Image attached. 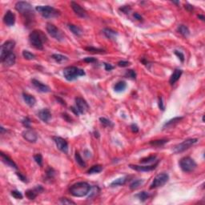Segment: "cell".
I'll return each mask as SVG.
<instances>
[{"instance_id": "obj_40", "label": "cell", "mask_w": 205, "mask_h": 205, "mask_svg": "<svg viewBox=\"0 0 205 205\" xmlns=\"http://www.w3.org/2000/svg\"><path fill=\"white\" fill-rule=\"evenodd\" d=\"M125 75L128 78L129 77L131 79H135L136 78V73H135V72L134 70H128L126 72V73H125Z\"/></svg>"}, {"instance_id": "obj_47", "label": "cell", "mask_w": 205, "mask_h": 205, "mask_svg": "<svg viewBox=\"0 0 205 205\" xmlns=\"http://www.w3.org/2000/svg\"><path fill=\"white\" fill-rule=\"evenodd\" d=\"M131 62H128V61H119L118 62L119 67H128L130 65Z\"/></svg>"}, {"instance_id": "obj_58", "label": "cell", "mask_w": 205, "mask_h": 205, "mask_svg": "<svg viewBox=\"0 0 205 205\" xmlns=\"http://www.w3.org/2000/svg\"><path fill=\"white\" fill-rule=\"evenodd\" d=\"M173 3H176V4H179L180 3V2H172Z\"/></svg>"}, {"instance_id": "obj_34", "label": "cell", "mask_w": 205, "mask_h": 205, "mask_svg": "<svg viewBox=\"0 0 205 205\" xmlns=\"http://www.w3.org/2000/svg\"><path fill=\"white\" fill-rule=\"evenodd\" d=\"M143 180H135V181H133V182L130 184V188L131 190L136 189V188H138L139 187L141 186V185L143 184Z\"/></svg>"}, {"instance_id": "obj_28", "label": "cell", "mask_w": 205, "mask_h": 205, "mask_svg": "<svg viewBox=\"0 0 205 205\" xmlns=\"http://www.w3.org/2000/svg\"><path fill=\"white\" fill-rule=\"evenodd\" d=\"M128 180V178L127 177H121L119 178V179H116L113 182H112L111 183V186L112 187H115V186H121V185H124L126 183Z\"/></svg>"}, {"instance_id": "obj_4", "label": "cell", "mask_w": 205, "mask_h": 205, "mask_svg": "<svg viewBox=\"0 0 205 205\" xmlns=\"http://www.w3.org/2000/svg\"><path fill=\"white\" fill-rule=\"evenodd\" d=\"M35 9L45 19L55 18L60 15V12L58 10L55 9L54 7L50 6H38Z\"/></svg>"}, {"instance_id": "obj_5", "label": "cell", "mask_w": 205, "mask_h": 205, "mask_svg": "<svg viewBox=\"0 0 205 205\" xmlns=\"http://www.w3.org/2000/svg\"><path fill=\"white\" fill-rule=\"evenodd\" d=\"M196 163L191 157H184L180 159V167L184 172H191L196 169Z\"/></svg>"}, {"instance_id": "obj_48", "label": "cell", "mask_w": 205, "mask_h": 205, "mask_svg": "<svg viewBox=\"0 0 205 205\" xmlns=\"http://www.w3.org/2000/svg\"><path fill=\"white\" fill-rule=\"evenodd\" d=\"M159 107L161 109L162 111H164L165 107L164 105V102H163V98L161 96L159 98Z\"/></svg>"}, {"instance_id": "obj_12", "label": "cell", "mask_w": 205, "mask_h": 205, "mask_svg": "<svg viewBox=\"0 0 205 205\" xmlns=\"http://www.w3.org/2000/svg\"><path fill=\"white\" fill-rule=\"evenodd\" d=\"M53 139H54V141H55L58 149L60 150L62 152L66 153V154L68 152V143L64 139H62V137L58 136L54 137Z\"/></svg>"}, {"instance_id": "obj_39", "label": "cell", "mask_w": 205, "mask_h": 205, "mask_svg": "<svg viewBox=\"0 0 205 205\" xmlns=\"http://www.w3.org/2000/svg\"><path fill=\"white\" fill-rule=\"evenodd\" d=\"M100 120L101 122V124L102 125H104L105 127H112L113 126V124L109 119H107L101 117V118H100Z\"/></svg>"}, {"instance_id": "obj_37", "label": "cell", "mask_w": 205, "mask_h": 205, "mask_svg": "<svg viewBox=\"0 0 205 205\" xmlns=\"http://www.w3.org/2000/svg\"><path fill=\"white\" fill-rule=\"evenodd\" d=\"M22 56H23L26 59H27V60H32V59H34V58H35L34 54H32V53L30 52V51L26 50H24L22 51Z\"/></svg>"}, {"instance_id": "obj_20", "label": "cell", "mask_w": 205, "mask_h": 205, "mask_svg": "<svg viewBox=\"0 0 205 205\" xmlns=\"http://www.w3.org/2000/svg\"><path fill=\"white\" fill-rule=\"evenodd\" d=\"M16 60V56L14 53H11L8 55L6 56L5 59H3V61H2V62L3 63V65L5 67H11L15 63Z\"/></svg>"}, {"instance_id": "obj_10", "label": "cell", "mask_w": 205, "mask_h": 205, "mask_svg": "<svg viewBox=\"0 0 205 205\" xmlns=\"http://www.w3.org/2000/svg\"><path fill=\"white\" fill-rule=\"evenodd\" d=\"M47 31L51 36L54 38L55 39L58 41L63 40V34L61 32V31L56 27L55 26L51 23H47Z\"/></svg>"}, {"instance_id": "obj_57", "label": "cell", "mask_w": 205, "mask_h": 205, "mask_svg": "<svg viewBox=\"0 0 205 205\" xmlns=\"http://www.w3.org/2000/svg\"><path fill=\"white\" fill-rule=\"evenodd\" d=\"M198 17H199V19H201V20L204 21V15H198Z\"/></svg>"}, {"instance_id": "obj_35", "label": "cell", "mask_w": 205, "mask_h": 205, "mask_svg": "<svg viewBox=\"0 0 205 205\" xmlns=\"http://www.w3.org/2000/svg\"><path fill=\"white\" fill-rule=\"evenodd\" d=\"M168 143V140H152L150 142V144L152 145V146L155 147H159L164 145L165 143Z\"/></svg>"}, {"instance_id": "obj_14", "label": "cell", "mask_w": 205, "mask_h": 205, "mask_svg": "<svg viewBox=\"0 0 205 205\" xmlns=\"http://www.w3.org/2000/svg\"><path fill=\"white\" fill-rule=\"evenodd\" d=\"M71 4H72V10L74 11V12L79 17H80V18H86L87 17V11L79 4H78L77 3H75V2H72Z\"/></svg>"}, {"instance_id": "obj_33", "label": "cell", "mask_w": 205, "mask_h": 205, "mask_svg": "<svg viewBox=\"0 0 205 205\" xmlns=\"http://www.w3.org/2000/svg\"><path fill=\"white\" fill-rule=\"evenodd\" d=\"M135 196L138 197V199H140L141 202H144L145 200H147V199H148L149 194L147 192H140L139 194H137Z\"/></svg>"}, {"instance_id": "obj_7", "label": "cell", "mask_w": 205, "mask_h": 205, "mask_svg": "<svg viewBox=\"0 0 205 205\" xmlns=\"http://www.w3.org/2000/svg\"><path fill=\"white\" fill-rule=\"evenodd\" d=\"M15 43L12 40L6 41L1 46V51H0L1 62L3 61V59H5L9 54L12 53L11 51L15 48Z\"/></svg>"}, {"instance_id": "obj_54", "label": "cell", "mask_w": 205, "mask_h": 205, "mask_svg": "<svg viewBox=\"0 0 205 205\" xmlns=\"http://www.w3.org/2000/svg\"><path fill=\"white\" fill-rule=\"evenodd\" d=\"M185 8H186L187 11H192L193 10V6H192V5H190V4H186L185 5Z\"/></svg>"}, {"instance_id": "obj_17", "label": "cell", "mask_w": 205, "mask_h": 205, "mask_svg": "<svg viewBox=\"0 0 205 205\" xmlns=\"http://www.w3.org/2000/svg\"><path fill=\"white\" fill-rule=\"evenodd\" d=\"M43 191H44V188L40 185H39V186L35 187L34 189L27 190L26 192V196L29 199H34L36 198V196H38V194L42 192Z\"/></svg>"}, {"instance_id": "obj_26", "label": "cell", "mask_w": 205, "mask_h": 205, "mask_svg": "<svg viewBox=\"0 0 205 205\" xmlns=\"http://www.w3.org/2000/svg\"><path fill=\"white\" fill-rule=\"evenodd\" d=\"M68 28L70 29V31H72V33L77 36H80L83 34V31L80 27H79L78 26H75L74 24H69Z\"/></svg>"}, {"instance_id": "obj_13", "label": "cell", "mask_w": 205, "mask_h": 205, "mask_svg": "<svg viewBox=\"0 0 205 205\" xmlns=\"http://www.w3.org/2000/svg\"><path fill=\"white\" fill-rule=\"evenodd\" d=\"M22 137L30 143H35L38 139L37 133L32 129H27L22 132Z\"/></svg>"}, {"instance_id": "obj_6", "label": "cell", "mask_w": 205, "mask_h": 205, "mask_svg": "<svg viewBox=\"0 0 205 205\" xmlns=\"http://www.w3.org/2000/svg\"><path fill=\"white\" fill-rule=\"evenodd\" d=\"M15 9L25 16L31 15L33 14V7L31 4L27 2L19 1L15 4Z\"/></svg>"}, {"instance_id": "obj_15", "label": "cell", "mask_w": 205, "mask_h": 205, "mask_svg": "<svg viewBox=\"0 0 205 205\" xmlns=\"http://www.w3.org/2000/svg\"><path fill=\"white\" fill-rule=\"evenodd\" d=\"M3 22L8 27H11V26L14 25L15 22V14L12 11H6L5 15L3 17Z\"/></svg>"}, {"instance_id": "obj_21", "label": "cell", "mask_w": 205, "mask_h": 205, "mask_svg": "<svg viewBox=\"0 0 205 205\" xmlns=\"http://www.w3.org/2000/svg\"><path fill=\"white\" fill-rule=\"evenodd\" d=\"M1 158H2V160H3V163H4V164H6L7 166H9V167H11V168L17 169L18 167H17V165H16L15 163L11 159L9 158L7 155H6L5 154H3V152H1Z\"/></svg>"}, {"instance_id": "obj_9", "label": "cell", "mask_w": 205, "mask_h": 205, "mask_svg": "<svg viewBox=\"0 0 205 205\" xmlns=\"http://www.w3.org/2000/svg\"><path fill=\"white\" fill-rule=\"evenodd\" d=\"M198 140L197 139H187L185 140L183 142H182L180 144H178L174 147L175 153H180L184 152L185 150L188 149L190 147H192L193 144L197 143Z\"/></svg>"}, {"instance_id": "obj_3", "label": "cell", "mask_w": 205, "mask_h": 205, "mask_svg": "<svg viewBox=\"0 0 205 205\" xmlns=\"http://www.w3.org/2000/svg\"><path fill=\"white\" fill-rule=\"evenodd\" d=\"M85 75L84 70L78 68L76 67H66L63 71V75L67 80L73 81L76 79L79 76H83Z\"/></svg>"}, {"instance_id": "obj_55", "label": "cell", "mask_w": 205, "mask_h": 205, "mask_svg": "<svg viewBox=\"0 0 205 205\" xmlns=\"http://www.w3.org/2000/svg\"><path fill=\"white\" fill-rule=\"evenodd\" d=\"M71 109H72V111L73 112H74V113H75V115H79V111H78V110H77V108H75V107H72Z\"/></svg>"}, {"instance_id": "obj_1", "label": "cell", "mask_w": 205, "mask_h": 205, "mask_svg": "<svg viewBox=\"0 0 205 205\" xmlns=\"http://www.w3.org/2000/svg\"><path fill=\"white\" fill-rule=\"evenodd\" d=\"M91 186L86 182H79L70 187V193L75 197H84L90 192Z\"/></svg>"}, {"instance_id": "obj_31", "label": "cell", "mask_w": 205, "mask_h": 205, "mask_svg": "<svg viewBox=\"0 0 205 205\" xmlns=\"http://www.w3.org/2000/svg\"><path fill=\"white\" fill-rule=\"evenodd\" d=\"M102 171V166L101 165H95L92 166L91 168L87 171L88 174H95V173H100V171Z\"/></svg>"}, {"instance_id": "obj_27", "label": "cell", "mask_w": 205, "mask_h": 205, "mask_svg": "<svg viewBox=\"0 0 205 205\" xmlns=\"http://www.w3.org/2000/svg\"><path fill=\"white\" fill-rule=\"evenodd\" d=\"M126 87H127V84L125 83L124 81H119L115 85L114 90L116 92H121V91H124L126 89Z\"/></svg>"}, {"instance_id": "obj_44", "label": "cell", "mask_w": 205, "mask_h": 205, "mask_svg": "<svg viewBox=\"0 0 205 205\" xmlns=\"http://www.w3.org/2000/svg\"><path fill=\"white\" fill-rule=\"evenodd\" d=\"M60 202L62 203V204H75V202H73L72 200L67 199V198H62L60 199Z\"/></svg>"}, {"instance_id": "obj_18", "label": "cell", "mask_w": 205, "mask_h": 205, "mask_svg": "<svg viewBox=\"0 0 205 205\" xmlns=\"http://www.w3.org/2000/svg\"><path fill=\"white\" fill-rule=\"evenodd\" d=\"M158 165V163H156L155 164L151 165V166H140V165H129V167L133 170L139 171H152L154 169H155L156 166Z\"/></svg>"}, {"instance_id": "obj_43", "label": "cell", "mask_w": 205, "mask_h": 205, "mask_svg": "<svg viewBox=\"0 0 205 205\" xmlns=\"http://www.w3.org/2000/svg\"><path fill=\"white\" fill-rule=\"evenodd\" d=\"M22 125L27 128H31V119L29 118H25L22 121Z\"/></svg>"}, {"instance_id": "obj_32", "label": "cell", "mask_w": 205, "mask_h": 205, "mask_svg": "<svg viewBox=\"0 0 205 205\" xmlns=\"http://www.w3.org/2000/svg\"><path fill=\"white\" fill-rule=\"evenodd\" d=\"M75 160H76V162H77V164L79 166H81V167H86V163L84 162V159L81 157V155H79V152H75Z\"/></svg>"}, {"instance_id": "obj_19", "label": "cell", "mask_w": 205, "mask_h": 205, "mask_svg": "<svg viewBox=\"0 0 205 205\" xmlns=\"http://www.w3.org/2000/svg\"><path fill=\"white\" fill-rule=\"evenodd\" d=\"M38 116L39 118L42 121L47 123L51 118V113L47 108H44L43 110H41L38 113Z\"/></svg>"}, {"instance_id": "obj_25", "label": "cell", "mask_w": 205, "mask_h": 205, "mask_svg": "<svg viewBox=\"0 0 205 205\" xmlns=\"http://www.w3.org/2000/svg\"><path fill=\"white\" fill-rule=\"evenodd\" d=\"M183 117H175V118L171 119L170 120H168V122H166L164 125V128H171L172 126H174L176 124H178L180 120L183 119Z\"/></svg>"}, {"instance_id": "obj_49", "label": "cell", "mask_w": 205, "mask_h": 205, "mask_svg": "<svg viewBox=\"0 0 205 205\" xmlns=\"http://www.w3.org/2000/svg\"><path fill=\"white\" fill-rule=\"evenodd\" d=\"M120 11H122L123 12L125 13V14H127V13H128V11H130L131 8L129 7V6H123V7H121L120 8Z\"/></svg>"}, {"instance_id": "obj_23", "label": "cell", "mask_w": 205, "mask_h": 205, "mask_svg": "<svg viewBox=\"0 0 205 205\" xmlns=\"http://www.w3.org/2000/svg\"><path fill=\"white\" fill-rule=\"evenodd\" d=\"M22 97H23V100L26 102V103L30 107H33L36 102V100L33 95H29V94L23 93L22 94Z\"/></svg>"}, {"instance_id": "obj_16", "label": "cell", "mask_w": 205, "mask_h": 205, "mask_svg": "<svg viewBox=\"0 0 205 205\" xmlns=\"http://www.w3.org/2000/svg\"><path fill=\"white\" fill-rule=\"evenodd\" d=\"M31 83L33 84V86H34L39 91L44 92V93H47V92H50L51 91L50 87H48V86H47V85L44 84L43 83L39 82V81L37 80V79H33L31 80Z\"/></svg>"}, {"instance_id": "obj_51", "label": "cell", "mask_w": 205, "mask_h": 205, "mask_svg": "<svg viewBox=\"0 0 205 205\" xmlns=\"http://www.w3.org/2000/svg\"><path fill=\"white\" fill-rule=\"evenodd\" d=\"M104 66H105L106 71H111V70L114 68V67L111 65V64H109V63H104Z\"/></svg>"}, {"instance_id": "obj_24", "label": "cell", "mask_w": 205, "mask_h": 205, "mask_svg": "<svg viewBox=\"0 0 205 205\" xmlns=\"http://www.w3.org/2000/svg\"><path fill=\"white\" fill-rule=\"evenodd\" d=\"M103 34H105L106 37L110 39H113V40H115L117 37V34H118L116 31H113L112 29H109V28L103 29Z\"/></svg>"}, {"instance_id": "obj_36", "label": "cell", "mask_w": 205, "mask_h": 205, "mask_svg": "<svg viewBox=\"0 0 205 205\" xmlns=\"http://www.w3.org/2000/svg\"><path fill=\"white\" fill-rule=\"evenodd\" d=\"M156 159V156L155 155H151V156H148L147 158H143L142 159H140V163L141 164H149V163H152Z\"/></svg>"}, {"instance_id": "obj_8", "label": "cell", "mask_w": 205, "mask_h": 205, "mask_svg": "<svg viewBox=\"0 0 205 205\" xmlns=\"http://www.w3.org/2000/svg\"><path fill=\"white\" fill-rule=\"evenodd\" d=\"M168 180H169V176L167 173H160V174L157 175L155 179L153 180L150 188L154 189V188H157L159 187L164 186L165 183L168 182Z\"/></svg>"}, {"instance_id": "obj_42", "label": "cell", "mask_w": 205, "mask_h": 205, "mask_svg": "<svg viewBox=\"0 0 205 205\" xmlns=\"http://www.w3.org/2000/svg\"><path fill=\"white\" fill-rule=\"evenodd\" d=\"M34 159L38 164L39 166H42V164H43V157H42L41 154H37V155H34Z\"/></svg>"}, {"instance_id": "obj_22", "label": "cell", "mask_w": 205, "mask_h": 205, "mask_svg": "<svg viewBox=\"0 0 205 205\" xmlns=\"http://www.w3.org/2000/svg\"><path fill=\"white\" fill-rule=\"evenodd\" d=\"M182 73H183L182 70H180V69H176L175 72H173V74L171 75L170 79H169L170 84H171V85H173L176 82H177V81L179 80V79L180 78V76H181V75H182Z\"/></svg>"}, {"instance_id": "obj_50", "label": "cell", "mask_w": 205, "mask_h": 205, "mask_svg": "<svg viewBox=\"0 0 205 205\" xmlns=\"http://www.w3.org/2000/svg\"><path fill=\"white\" fill-rule=\"evenodd\" d=\"M131 131H132L133 132H138V131H139L138 126H137L136 124H134L131 125Z\"/></svg>"}, {"instance_id": "obj_56", "label": "cell", "mask_w": 205, "mask_h": 205, "mask_svg": "<svg viewBox=\"0 0 205 205\" xmlns=\"http://www.w3.org/2000/svg\"><path fill=\"white\" fill-rule=\"evenodd\" d=\"M134 17H135L136 19H138V20H141V19H142L141 15H139V14H137V13H135V14H134Z\"/></svg>"}, {"instance_id": "obj_38", "label": "cell", "mask_w": 205, "mask_h": 205, "mask_svg": "<svg viewBox=\"0 0 205 205\" xmlns=\"http://www.w3.org/2000/svg\"><path fill=\"white\" fill-rule=\"evenodd\" d=\"M87 51L91 53H97V54H102V53H104L105 51L102 50V49H100V48H95V47H86L85 48Z\"/></svg>"}, {"instance_id": "obj_53", "label": "cell", "mask_w": 205, "mask_h": 205, "mask_svg": "<svg viewBox=\"0 0 205 205\" xmlns=\"http://www.w3.org/2000/svg\"><path fill=\"white\" fill-rule=\"evenodd\" d=\"M17 176H19V178H20V180H22V181H23V182H26V180H26V177H25V176H22V175L21 174V173H19V172H18V173H17Z\"/></svg>"}, {"instance_id": "obj_41", "label": "cell", "mask_w": 205, "mask_h": 205, "mask_svg": "<svg viewBox=\"0 0 205 205\" xmlns=\"http://www.w3.org/2000/svg\"><path fill=\"white\" fill-rule=\"evenodd\" d=\"M11 196L17 199H22V194L19 191H17V190H15V191L11 192Z\"/></svg>"}, {"instance_id": "obj_46", "label": "cell", "mask_w": 205, "mask_h": 205, "mask_svg": "<svg viewBox=\"0 0 205 205\" xmlns=\"http://www.w3.org/2000/svg\"><path fill=\"white\" fill-rule=\"evenodd\" d=\"M54 175H55V171H54L52 168H48V170L47 171V177L49 178V179H51L54 176Z\"/></svg>"}, {"instance_id": "obj_52", "label": "cell", "mask_w": 205, "mask_h": 205, "mask_svg": "<svg viewBox=\"0 0 205 205\" xmlns=\"http://www.w3.org/2000/svg\"><path fill=\"white\" fill-rule=\"evenodd\" d=\"M84 61L87 62H95L96 60H95V59H94V58L87 57V58H85V59H84Z\"/></svg>"}, {"instance_id": "obj_45", "label": "cell", "mask_w": 205, "mask_h": 205, "mask_svg": "<svg viewBox=\"0 0 205 205\" xmlns=\"http://www.w3.org/2000/svg\"><path fill=\"white\" fill-rule=\"evenodd\" d=\"M175 54H176V55H177V57L180 59L181 62H183V61H184V55H183V53L180 52L179 51H175Z\"/></svg>"}, {"instance_id": "obj_29", "label": "cell", "mask_w": 205, "mask_h": 205, "mask_svg": "<svg viewBox=\"0 0 205 205\" xmlns=\"http://www.w3.org/2000/svg\"><path fill=\"white\" fill-rule=\"evenodd\" d=\"M52 58L59 63H62V62H65L68 60L67 57L60 55V54H54V55H52Z\"/></svg>"}, {"instance_id": "obj_11", "label": "cell", "mask_w": 205, "mask_h": 205, "mask_svg": "<svg viewBox=\"0 0 205 205\" xmlns=\"http://www.w3.org/2000/svg\"><path fill=\"white\" fill-rule=\"evenodd\" d=\"M75 104H76V108L79 112V114H85L89 110L88 103L83 98L77 97L75 99Z\"/></svg>"}, {"instance_id": "obj_2", "label": "cell", "mask_w": 205, "mask_h": 205, "mask_svg": "<svg viewBox=\"0 0 205 205\" xmlns=\"http://www.w3.org/2000/svg\"><path fill=\"white\" fill-rule=\"evenodd\" d=\"M29 40L34 48L38 50H43L44 43L47 41V37L41 31L35 30L29 34Z\"/></svg>"}, {"instance_id": "obj_30", "label": "cell", "mask_w": 205, "mask_h": 205, "mask_svg": "<svg viewBox=\"0 0 205 205\" xmlns=\"http://www.w3.org/2000/svg\"><path fill=\"white\" fill-rule=\"evenodd\" d=\"M178 31L179 33L181 34L184 37H187L190 34V31L188 28L186 26L184 25H180L178 27Z\"/></svg>"}]
</instances>
